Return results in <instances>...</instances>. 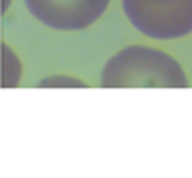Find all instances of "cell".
Here are the masks:
<instances>
[{
	"instance_id": "cell-1",
	"label": "cell",
	"mask_w": 192,
	"mask_h": 178,
	"mask_svg": "<svg viewBox=\"0 0 192 178\" xmlns=\"http://www.w3.org/2000/svg\"><path fill=\"white\" fill-rule=\"evenodd\" d=\"M104 88H186V78L176 58L150 46L134 44L108 58L100 74Z\"/></svg>"
},
{
	"instance_id": "cell-2",
	"label": "cell",
	"mask_w": 192,
	"mask_h": 178,
	"mask_svg": "<svg viewBox=\"0 0 192 178\" xmlns=\"http://www.w3.org/2000/svg\"><path fill=\"white\" fill-rule=\"evenodd\" d=\"M128 22L154 40H174L192 32V0H122Z\"/></svg>"
},
{
	"instance_id": "cell-3",
	"label": "cell",
	"mask_w": 192,
	"mask_h": 178,
	"mask_svg": "<svg viewBox=\"0 0 192 178\" xmlns=\"http://www.w3.org/2000/svg\"><path fill=\"white\" fill-rule=\"evenodd\" d=\"M28 12L58 32H76L92 26L106 12L110 0H24Z\"/></svg>"
},
{
	"instance_id": "cell-4",
	"label": "cell",
	"mask_w": 192,
	"mask_h": 178,
	"mask_svg": "<svg viewBox=\"0 0 192 178\" xmlns=\"http://www.w3.org/2000/svg\"><path fill=\"white\" fill-rule=\"evenodd\" d=\"M4 80H2V86L4 88H12L20 82V60L14 56L8 46H4Z\"/></svg>"
},
{
	"instance_id": "cell-5",
	"label": "cell",
	"mask_w": 192,
	"mask_h": 178,
	"mask_svg": "<svg viewBox=\"0 0 192 178\" xmlns=\"http://www.w3.org/2000/svg\"><path fill=\"white\" fill-rule=\"evenodd\" d=\"M58 78V76H56ZM56 78H48V80H42L40 86H84V82H78V80H72L66 76V80H56Z\"/></svg>"
},
{
	"instance_id": "cell-6",
	"label": "cell",
	"mask_w": 192,
	"mask_h": 178,
	"mask_svg": "<svg viewBox=\"0 0 192 178\" xmlns=\"http://www.w3.org/2000/svg\"><path fill=\"white\" fill-rule=\"evenodd\" d=\"M8 4H10V0H4V4H2V10H6V8H8Z\"/></svg>"
}]
</instances>
